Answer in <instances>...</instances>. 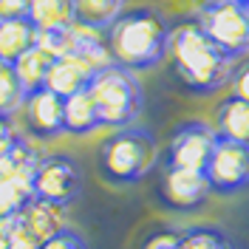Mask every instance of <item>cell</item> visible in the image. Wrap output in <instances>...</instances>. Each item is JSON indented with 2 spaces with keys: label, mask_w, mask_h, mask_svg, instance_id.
I'll return each mask as SVG.
<instances>
[{
  "label": "cell",
  "mask_w": 249,
  "mask_h": 249,
  "mask_svg": "<svg viewBox=\"0 0 249 249\" xmlns=\"http://www.w3.org/2000/svg\"><path fill=\"white\" fill-rule=\"evenodd\" d=\"M170 23L150 6L124 9L105 31L110 60L127 71H147L170 54Z\"/></svg>",
  "instance_id": "cell-1"
},
{
  "label": "cell",
  "mask_w": 249,
  "mask_h": 249,
  "mask_svg": "<svg viewBox=\"0 0 249 249\" xmlns=\"http://www.w3.org/2000/svg\"><path fill=\"white\" fill-rule=\"evenodd\" d=\"M170 54L176 77L181 79L187 91L207 96L215 93L230 82L232 60L224 57V51L207 37V31L196 23H181L170 34Z\"/></svg>",
  "instance_id": "cell-2"
},
{
  "label": "cell",
  "mask_w": 249,
  "mask_h": 249,
  "mask_svg": "<svg viewBox=\"0 0 249 249\" xmlns=\"http://www.w3.org/2000/svg\"><path fill=\"white\" fill-rule=\"evenodd\" d=\"M159 161V142L147 127L127 124L113 130L96 150V170L113 187L139 184Z\"/></svg>",
  "instance_id": "cell-3"
},
{
  "label": "cell",
  "mask_w": 249,
  "mask_h": 249,
  "mask_svg": "<svg viewBox=\"0 0 249 249\" xmlns=\"http://www.w3.org/2000/svg\"><path fill=\"white\" fill-rule=\"evenodd\" d=\"M88 91L96 102L102 127H113V130L133 124L144 105V93H142L136 74L116 62H110L93 74Z\"/></svg>",
  "instance_id": "cell-4"
},
{
  "label": "cell",
  "mask_w": 249,
  "mask_h": 249,
  "mask_svg": "<svg viewBox=\"0 0 249 249\" xmlns=\"http://www.w3.org/2000/svg\"><path fill=\"white\" fill-rule=\"evenodd\" d=\"M198 26L224 57L241 60L249 54V15L241 0H207L198 12Z\"/></svg>",
  "instance_id": "cell-5"
},
{
  "label": "cell",
  "mask_w": 249,
  "mask_h": 249,
  "mask_svg": "<svg viewBox=\"0 0 249 249\" xmlns=\"http://www.w3.org/2000/svg\"><path fill=\"white\" fill-rule=\"evenodd\" d=\"M31 193L37 201L65 210L82 193V167L68 153H48L37 161V170L31 176Z\"/></svg>",
  "instance_id": "cell-6"
},
{
  "label": "cell",
  "mask_w": 249,
  "mask_h": 249,
  "mask_svg": "<svg viewBox=\"0 0 249 249\" xmlns=\"http://www.w3.org/2000/svg\"><path fill=\"white\" fill-rule=\"evenodd\" d=\"M215 127L201 122V119H190L181 122L173 130L167 150H164V167H181V170H207V161L215 147Z\"/></svg>",
  "instance_id": "cell-7"
},
{
  "label": "cell",
  "mask_w": 249,
  "mask_h": 249,
  "mask_svg": "<svg viewBox=\"0 0 249 249\" xmlns=\"http://www.w3.org/2000/svg\"><path fill=\"white\" fill-rule=\"evenodd\" d=\"M207 184L215 196H235L249 187V147L218 136L213 156L207 161Z\"/></svg>",
  "instance_id": "cell-8"
},
{
  "label": "cell",
  "mask_w": 249,
  "mask_h": 249,
  "mask_svg": "<svg viewBox=\"0 0 249 249\" xmlns=\"http://www.w3.org/2000/svg\"><path fill=\"white\" fill-rule=\"evenodd\" d=\"M20 113H23L26 130L34 139L48 142L65 133V99L48 88H37V91L26 93Z\"/></svg>",
  "instance_id": "cell-9"
},
{
  "label": "cell",
  "mask_w": 249,
  "mask_h": 249,
  "mask_svg": "<svg viewBox=\"0 0 249 249\" xmlns=\"http://www.w3.org/2000/svg\"><path fill=\"white\" fill-rule=\"evenodd\" d=\"M210 196V184L207 176L198 170H181V167H164V178H161V190L159 198L167 210L176 213H193L198 210Z\"/></svg>",
  "instance_id": "cell-10"
},
{
  "label": "cell",
  "mask_w": 249,
  "mask_h": 249,
  "mask_svg": "<svg viewBox=\"0 0 249 249\" xmlns=\"http://www.w3.org/2000/svg\"><path fill=\"white\" fill-rule=\"evenodd\" d=\"M93 74H96V68L82 54H65V57H57L51 62L48 77H46V88L60 93L65 99V96H71L77 91H85L91 85Z\"/></svg>",
  "instance_id": "cell-11"
},
{
  "label": "cell",
  "mask_w": 249,
  "mask_h": 249,
  "mask_svg": "<svg viewBox=\"0 0 249 249\" xmlns=\"http://www.w3.org/2000/svg\"><path fill=\"white\" fill-rule=\"evenodd\" d=\"M40 31L29 17H0V60L15 62L37 46Z\"/></svg>",
  "instance_id": "cell-12"
},
{
  "label": "cell",
  "mask_w": 249,
  "mask_h": 249,
  "mask_svg": "<svg viewBox=\"0 0 249 249\" xmlns=\"http://www.w3.org/2000/svg\"><path fill=\"white\" fill-rule=\"evenodd\" d=\"M215 133L249 147V102L230 93L215 110Z\"/></svg>",
  "instance_id": "cell-13"
},
{
  "label": "cell",
  "mask_w": 249,
  "mask_h": 249,
  "mask_svg": "<svg viewBox=\"0 0 249 249\" xmlns=\"http://www.w3.org/2000/svg\"><path fill=\"white\" fill-rule=\"evenodd\" d=\"M96 127H102V122H99V110H96L91 91L85 88V91L65 96V133L88 136Z\"/></svg>",
  "instance_id": "cell-14"
},
{
  "label": "cell",
  "mask_w": 249,
  "mask_h": 249,
  "mask_svg": "<svg viewBox=\"0 0 249 249\" xmlns=\"http://www.w3.org/2000/svg\"><path fill=\"white\" fill-rule=\"evenodd\" d=\"M29 20L37 26V31L68 29L77 20V15H74V0H31Z\"/></svg>",
  "instance_id": "cell-15"
},
{
  "label": "cell",
  "mask_w": 249,
  "mask_h": 249,
  "mask_svg": "<svg viewBox=\"0 0 249 249\" xmlns=\"http://www.w3.org/2000/svg\"><path fill=\"white\" fill-rule=\"evenodd\" d=\"M51 62H54V57H51L43 46L29 48L23 57H17V60L12 62L17 79H20V85H23V91L31 93V91H37V88H46V77H48Z\"/></svg>",
  "instance_id": "cell-16"
},
{
  "label": "cell",
  "mask_w": 249,
  "mask_h": 249,
  "mask_svg": "<svg viewBox=\"0 0 249 249\" xmlns=\"http://www.w3.org/2000/svg\"><path fill=\"white\" fill-rule=\"evenodd\" d=\"M122 12H124V0H74L77 20L96 31H108Z\"/></svg>",
  "instance_id": "cell-17"
},
{
  "label": "cell",
  "mask_w": 249,
  "mask_h": 249,
  "mask_svg": "<svg viewBox=\"0 0 249 249\" xmlns=\"http://www.w3.org/2000/svg\"><path fill=\"white\" fill-rule=\"evenodd\" d=\"M178 249H235L230 235L218 230L215 224H196L181 230Z\"/></svg>",
  "instance_id": "cell-18"
},
{
  "label": "cell",
  "mask_w": 249,
  "mask_h": 249,
  "mask_svg": "<svg viewBox=\"0 0 249 249\" xmlns=\"http://www.w3.org/2000/svg\"><path fill=\"white\" fill-rule=\"evenodd\" d=\"M31 198H34L31 181L0 176V218H15Z\"/></svg>",
  "instance_id": "cell-19"
},
{
  "label": "cell",
  "mask_w": 249,
  "mask_h": 249,
  "mask_svg": "<svg viewBox=\"0 0 249 249\" xmlns=\"http://www.w3.org/2000/svg\"><path fill=\"white\" fill-rule=\"evenodd\" d=\"M23 99H26V91L15 74V65L0 60V113H6V116L20 113Z\"/></svg>",
  "instance_id": "cell-20"
},
{
  "label": "cell",
  "mask_w": 249,
  "mask_h": 249,
  "mask_svg": "<svg viewBox=\"0 0 249 249\" xmlns=\"http://www.w3.org/2000/svg\"><path fill=\"white\" fill-rule=\"evenodd\" d=\"M37 249H88V241L77 232V230H71V227H62L57 235H51L48 241H43Z\"/></svg>",
  "instance_id": "cell-21"
},
{
  "label": "cell",
  "mask_w": 249,
  "mask_h": 249,
  "mask_svg": "<svg viewBox=\"0 0 249 249\" xmlns=\"http://www.w3.org/2000/svg\"><path fill=\"white\" fill-rule=\"evenodd\" d=\"M230 88H232V96L249 102V54H244L238 65H232V71H230Z\"/></svg>",
  "instance_id": "cell-22"
},
{
  "label": "cell",
  "mask_w": 249,
  "mask_h": 249,
  "mask_svg": "<svg viewBox=\"0 0 249 249\" xmlns=\"http://www.w3.org/2000/svg\"><path fill=\"white\" fill-rule=\"evenodd\" d=\"M181 241V230H170V227H159L144 238L142 249H178Z\"/></svg>",
  "instance_id": "cell-23"
},
{
  "label": "cell",
  "mask_w": 249,
  "mask_h": 249,
  "mask_svg": "<svg viewBox=\"0 0 249 249\" xmlns=\"http://www.w3.org/2000/svg\"><path fill=\"white\" fill-rule=\"evenodd\" d=\"M17 139H20V130L15 127L12 116L0 113V159H6V156H9V150L17 144Z\"/></svg>",
  "instance_id": "cell-24"
},
{
  "label": "cell",
  "mask_w": 249,
  "mask_h": 249,
  "mask_svg": "<svg viewBox=\"0 0 249 249\" xmlns=\"http://www.w3.org/2000/svg\"><path fill=\"white\" fill-rule=\"evenodd\" d=\"M31 0H0V17H29Z\"/></svg>",
  "instance_id": "cell-25"
},
{
  "label": "cell",
  "mask_w": 249,
  "mask_h": 249,
  "mask_svg": "<svg viewBox=\"0 0 249 249\" xmlns=\"http://www.w3.org/2000/svg\"><path fill=\"white\" fill-rule=\"evenodd\" d=\"M15 235V218H0V249H12Z\"/></svg>",
  "instance_id": "cell-26"
},
{
  "label": "cell",
  "mask_w": 249,
  "mask_h": 249,
  "mask_svg": "<svg viewBox=\"0 0 249 249\" xmlns=\"http://www.w3.org/2000/svg\"><path fill=\"white\" fill-rule=\"evenodd\" d=\"M241 3H244V9H247V15H249V0H241Z\"/></svg>",
  "instance_id": "cell-27"
}]
</instances>
